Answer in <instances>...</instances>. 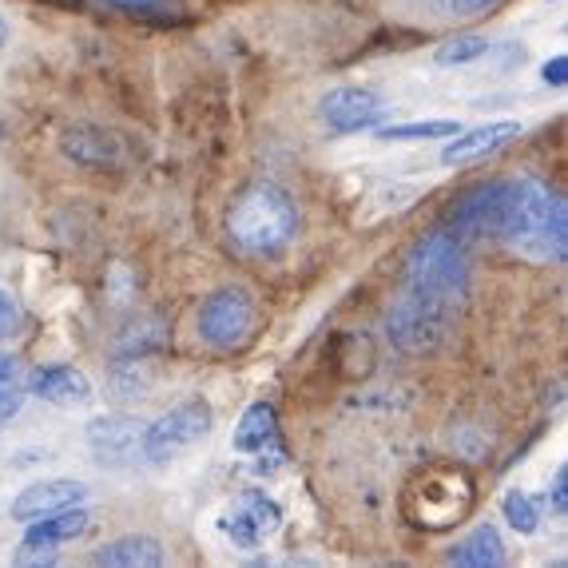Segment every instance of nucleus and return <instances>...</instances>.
<instances>
[{"label": "nucleus", "mask_w": 568, "mask_h": 568, "mask_svg": "<svg viewBox=\"0 0 568 568\" xmlns=\"http://www.w3.org/2000/svg\"><path fill=\"white\" fill-rule=\"evenodd\" d=\"M497 239L509 251L532 258V263H565L568 255V215L565 200L540 180H505V203Z\"/></svg>", "instance_id": "1"}, {"label": "nucleus", "mask_w": 568, "mask_h": 568, "mask_svg": "<svg viewBox=\"0 0 568 568\" xmlns=\"http://www.w3.org/2000/svg\"><path fill=\"white\" fill-rule=\"evenodd\" d=\"M298 231V211L291 195L275 183H255L246 187L227 211V239L243 255H278Z\"/></svg>", "instance_id": "2"}, {"label": "nucleus", "mask_w": 568, "mask_h": 568, "mask_svg": "<svg viewBox=\"0 0 568 568\" xmlns=\"http://www.w3.org/2000/svg\"><path fill=\"white\" fill-rule=\"evenodd\" d=\"M406 286L446 298V303H462L469 291V263H465L462 239L449 227L426 231L406 255Z\"/></svg>", "instance_id": "3"}, {"label": "nucleus", "mask_w": 568, "mask_h": 568, "mask_svg": "<svg viewBox=\"0 0 568 568\" xmlns=\"http://www.w3.org/2000/svg\"><path fill=\"white\" fill-rule=\"evenodd\" d=\"M454 311L457 303L402 286V294L386 311V334L402 354H429L446 342L449 326H454Z\"/></svg>", "instance_id": "4"}, {"label": "nucleus", "mask_w": 568, "mask_h": 568, "mask_svg": "<svg viewBox=\"0 0 568 568\" xmlns=\"http://www.w3.org/2000/svg\"><path fill=\"white\" fill-rule=\"evenodd\" d=\"M255 298L243 286H219L195 311V331L211 351H239L255 334Z\"/></svg>", "instance_id": "5"}, {"label": "nucleus", "mask_w": 568, "mask_h": 568, "mask_svg": "<svg viewBox=\"0 0 568 568\" xmlns=\"http://www.w3.org/2000/svg\"><path fill=\"white\" fill-rule=\"evenodd\" d=\"M414 521L426 525V529H446V525L462 521L474 501V485L462 469L454 465H442V469H426V474L414 481Z\"/></svg>", "instance_id": "6"}, {"label": "nucleus", "mask_w": 568, "mask_h": 568, "mask_svg": "<svg viewBox=\"0 0 568 568\" xmlns=\"http://www.w3.org/2000/svg\"><path fill=\"white\" fill-rule=\"evenodd\" d=\"M215 426V414L203 398H187L180 406H171L163 417H155L152 426L143 429V442H140V454L148 462H168V457L183 454L187 446L203 442Z\"/></svg>", "instance_id": "7"}, {"label": "nucleus", "mask_w": 568, "mask_h": 568, "mask_svg": "<svg viewBox=\"0 0 568 568\" xmlns=\"http://www.w3.org/2000/svg\"><path fill=\"white\" fill-rule=\"evenodd\" d=\"M278 525H283V509L263 489L239 493L235 501L223 509V517H219V529L227 532L239 549H258L266 537H275Z\"/></svg>", "instance_id": "8"}, {"label": "nucleus", "mask_w": 568, "mask_h": 568, "mask_svg": "<svg viewBox=\"0 0 568 568\" xmlns=\"http://www.w3.org/2000/svg\"><path fill=\"white\" fill-rule=\"evenodd\" d=\"M501 203H505V180L497 183H477L446 211V227L454 231L462 243H474V239L497 235V223H501Z\"/></svg>", "instance_id": "9"}, {"label": "nucleus", "mask_w": 568, "mask_h": 568, "mask_svg": "<svg viewBox=\"0 0 568 568\" xmlns=\"http://www.w3.org/2000/svg\"><path fill=\"white\" fill-rule=\"evenodd\" d=\"M235 449L255 462L258 474H271V469H278V465L286 462L275 409L266 406V402H255V406L243 409V417H239V426H235Z\"/></svg>", "instance_id": "10"}, {"label": "nucleus", "mask_w": 568, "mask_h": 568, "mask_svg": "<svg viewBox=\"0 0 568 568\" xmlns=\"http://www.w3.org/2000/svg\"><path fill=\"white\" fill-rule=\"evenodd\" d=\"M60 152L80 168H120L123 163V143L120 135L95 128V123H72L60 135Z\"/></svg>", "instance_id": "11"}, {"label": "nucleus", "mask_w": 568, "mask_h": 568, "mask_svg": "<svg viewBox=\"0 0 568 568\" xmlns=\"http://www.w3.org/2000/svg\"><path fill=\"white\" fill-rule=\"evenodd\" d=\"M386 115V104H382L374 92H362V88H334L323 100V120L331 123L334 132H366L374 123Z\"/></svg>", "instance_id": "12"}, {"label": "nucleus", "mask_w": 568, "mask_h": 568, "mask_svg": "<svg viewBox=\"0 0 568 568\" xmlns=\"http://www.w3.org/2000/svg\"><path fill=\"white\" fill-rule=\"evenodd\" d=\"M88 497V485L80 481H68V477H57V481H37L29 489L17 493V501H12V521H40L48 513L68 509V505H84Z\"/></svg>", "instance_id": "13"}, {"label": "nucleus", "mask_w": 568, "mask_h": 568, "mask_svg": "<svg viewBox=\"0 0 568 568\" xmlns=\"http://www.w3.org/2000/svg\"><path fill=\"white\" fill-rule=\"evenodd\" d=\"M521 128L513 120H501V123H485V128H474V132H457L449 135V143L442 148V163H474V160H485V155L501 152L505 143L517 140Z\"/></svg>", "instance_id": "14"}, {"label": "nucleus", "mask_w": 568, "mask_h": 568, "mask_svg": "<svg viewBox=\"0 0 568 568\" xmlns=\"http://www.w3.org/2000/svg\"><path fill=\"white\" fill-rule=\"evenodd\" d=\"M140 442L143 429H135V422H128V417H95V422H88V446L108 465L135 457L140 454Z\"/></svg>", "instance_id": "15"}, {"label": "nucleus", "mask_w": 568, "mask_h": 568, "mask_svg": "<svg viewBox=\"0 0 568 568\" xmlns=\"http://www.w3.org/2000/svg\"><path fill=\"white\" fill-rule=\"evenodd\" d=\"M29 389L37 398L52 402V406H84L92 402V382L72 366H48V369H37L29 382Z\"/></svg>", "instance_id": "16"}, {"label": "nucleus", "mask_w": 568, "mask_h": 568, "mask_svg": "<svg viewBox=\"0 0 568 568\" xmlns=\"http://www.w3.org/2000/svg\"><path fill=\"white\" fill-rule=\"evenodd\" d=\"M92 565L108 568H155L163 565V545L148 532H132V537H120L112 545H104L100 552H92Z\"/></svg>", "instance_id": "17"}, {"label": "nucleus", "mask_w": 568, "mask_h": 568, "mask_svg": "<svg viewBox=\"0 0 568 568\" xmlns=\"http://www.w3.org/2000/svg\"><path fill=\"white\" fill-rule=\"evenodd\" d=\"M501 560H505V545H501V532L493 529V525H477L469 537H462L446 552V565H462V568H497Z\"/></svg>", "instance_id": "18"}, {"label": "nucleus", "mask_w": 568, "mask_h": 568, "mask_svg": "<svg viewBox=\"0 0 568 568\" xmlns=\"http://www.w3.org/2000/svg\"><path fill=\"white\" fill-rule=\"evenodd\" d=\"M88 517H92V513H88L84 505H68V509L48 513V517H40V521H29L32 529L24 532V537L48 540V545H64V540L80 537V532L88 529Z\"/></svg>", "instance_id": "19"}, {"label": "nucleus", "mask_w": 568, "mask_h": 568, "mask_svg": "<svg viewBox=\"0 0 568 568\" xmlns=\"http://www.w3.org/2000/svg\"><path fill=\"white\" fill-rule=\"evenodd\" d=\"M462 132L457 120H422V123H386L378 132V140L409 143V140H449V135Z\"/></svg>", "instance_id": "20"}, {"label": "nucleus", "mask_w": 568, "mask_h": 568, "mask_svg": "<svg viewBox=\"0 0 568 568\" xmlns=\"http://www.w3.org/2000/svg\"><path fill=\"white\" fill-rule=\"evenodd\" d=\"M501 513H505V521H509L517 532H537V525H540V505L532 501L529 493L509 489V493H505V501H501Z\"/></svg>", "instance_id": "21"}, {"label": "nucleus", "mask_w": 568, "mask_h": 568, "mask_svg": "<svg viewBox=\"0 0 568 568\" xmlns=\"http://www.w3.org/2000/svg\"><path fill=\"white\" fill-rule=\"evenodd\" d=\"M485 52H489V40H485L481 32H465V37H454L437 48L434 60L437 64H469V60L485 57Z\"/></svg>", "instance_id": "22"}, {"label": "nucleus", "mask_w": 568, "mask_h": 568, "mask_svg": "<svg viewBox=\"0 0 568 568\" xmlns=\"http://www.w3.org/2000/svg\"><path fill=\"white\" fill-rule=\"evenodd\" d=\"M148 394V374H143L140 358H128L123 366L112 369V398L120 402H140Z\"/></svg>", "instance_id": "23"}, {"label": "nucleus", "mask_w": 568, "mask_h": 568, "mask_svg": "<svg viewBox=\"0 0 568 568\" xmlns=\"http://www.w3.org/2000/svg\"><path fill=\"white\" fill-rule=\"evenodd\" d=\"M104 4H112L120 12H132V17H155V20L171 17V12L180 9L175 0H104Z\"/></svg>", "instance_id": "24"}, {"label": "nucleus", "mask_w": 568, "mask_h": 568, "mask_svg": "<svg viewBox=\"0 0 568 568\" xmlns=\"http://www.w3.org/2000/svg\"><path fill=\"white\" fill-rule=\"evenodd\" d=\"M17 331H20V311L9 294H4V286H0V338H9Z\"/></svg>", "instance_id": "25"}, {"label": "nucleus", "mask_w": 568, "mask_h": 568, "mask_svg": "<svg viewBox=\"0 0 568 568\" xmlns=\"http://www.w3.org/2000/svg\"><path fill=\"white\" fill-rule=\"evenodd\" d=\"M20 402H24V394H20V389L12 386V382H0V426H4V422H9V417L17 414Z\"/></svg>", "instance_id": "26"}, {"label": "nucleus", "mask_w": 568, "mask_h": 568, "mask_svg": "<svg viewBox=\"0 0 568 568\" xmlns=\"http://www.w3.org/2000/svg\"><path fill=\"white\" fill-rule=\"evenodd\" d=\"M540 77H545V84H565L568 80V57H552L549 64L540 68Z\"/></svg>", "instance_id": "27"}, {"label": "nucleus", "mask_w": 568, "mask_h": 568, "mask_svg": "<svg viewBox=\"0 0 568 568\" xmlns=\"http://www.w3.org/2000/svg\"><path fill=\"white\" fill-rule=\"evenodd\" d=\"M552 509L568 513V469L565 465L557 469V481H552Z\"/></svg>", "instance_id": "28"}, {"label": "nucleus", "mask_w": 568, "mask_h": 568, "mask_svg": "<svg viewBox=\"0 0 568 568\" xmlns=\"http://www.w3.org/2000/svg\"><path fill=\"white\" fill-rule=\"evenodd\" d=\"M493 0H449V9L462 12V17H474V12H485Z\"/></svg>", "instance_id": "29"}, {"label": "nucleus", "mask_w": 568, "mask_h": 568, "mask_svg": "<svg viewBox=\"0 0 568 568\" xmlns=\"http://www.w3.org/2000/svg\"><path fill=\"white\" fill-rule=\"evenodd\" d=\"M17 358H12V354H0V382H12L17 378Z\"/></svg>", "instance_id": "30"}, {"label": "nucleus", "mask_w": 568, "mask_h": 568, "mask_svg": "<svg viewBox=\"0 0 568 568\" xmlns=\"http://www.w3.org/2000/svg\"><path fill=\"white\" fill-rule=\"evenodd\" d=\"M0 40H4V20H0Z\"/></svg>", "instance_id": "31"}]
</instances>
